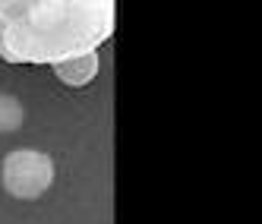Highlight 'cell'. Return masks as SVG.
Returning a JSON list of instances; mask_svg holds the SVG:
<instances>
[{
	"instance_id": "6da1fadb",
	"label": "cell",
	"mask_w": 262,
	"mask_h": 224,
	"mask_svg": "<svg viewBox=\"0 0 262 224\" xmlns=\"http://www.w3.org/2000/svg\"><path fill=\"white\" fill-rule=\"evenodd\" d=\"M114 0H0V57L54 63L114 35Z\"/></svg>"
},
{
	"instance_id": "7a4b0ae2",
	"label": "cell",
	"mask_w": 262,
	"mask_h": 224,
	"mask_svg": "<svg viewBox=\"0 0 262 224\" xmlns=\"http://www.w3.org/2000/svg\"><path fill=\"white\" fill-rule=\"evenodd\" d=\"M54 183V161L35 148H16L4 158V186L16 199H38Z\"/></svg>"
},
{
	"instance_id": "3957f363",
	"label": "cell",
	"mask_w": 262,
	"mask_h": 224,
	"mask_svg": "<svg viewBox=\"0 0 262 224\" xmlns=\"http://www.w3.org/2000/svg\"><path fill=\"white\" fill-rule=\"evenodd\" d=\"M57 79L67 85H89L98 73V51H82V54H73V57L63 60H54L51 63Z\"/></svg>"
}]
</instances>
